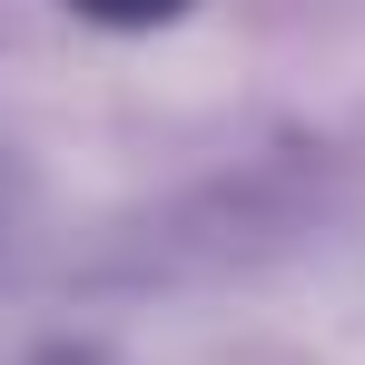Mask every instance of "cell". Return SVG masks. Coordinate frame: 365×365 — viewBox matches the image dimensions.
Masks as SVG:
<instances>
[{
  "label": "cell",
  "mask_w": 365,
  "mask_h": 365,
  "mask_svg": "<svg viewBox=\"0 0 365 365\" xmlns=\"http://www.w3.org/2000/svg\"><path fill=\"white\" fill-rule=\"evenodd\" d=\"M79 10H99V20H168L178 0H79Z\"/></svg>",
  "instance_id": "1"
}]
</instances>
